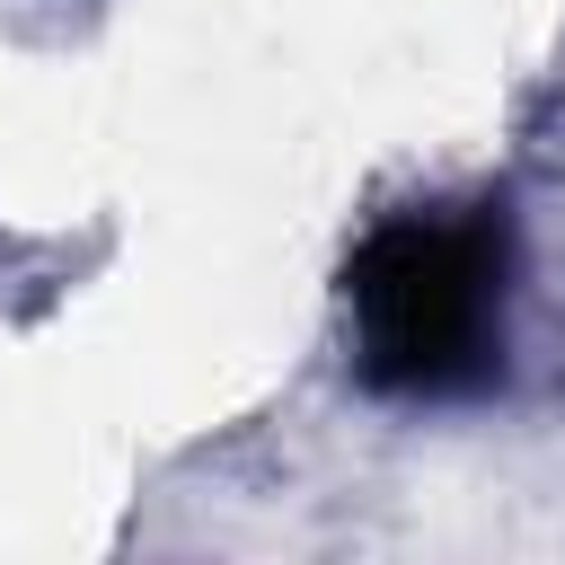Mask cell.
Here are the masks:
<instances>
[{
	"mask_svg": "<svg viewBox=\"0 0 565 565\" xmlns=\"http://www.w3.org/2000/svg\"><path fill=\"white\" fill-rule=\"evenodd\" d=\"M503 291H512L503 212H486V203L388 212L344 265L353 371L380 397H468V388H486L494 362H503Z\"/></svg>",
	"mask_w": 565,
	"mask_h": 565,
	"instance_id": "6da1fadb",
	"label": "cell"
}]
</instances>
